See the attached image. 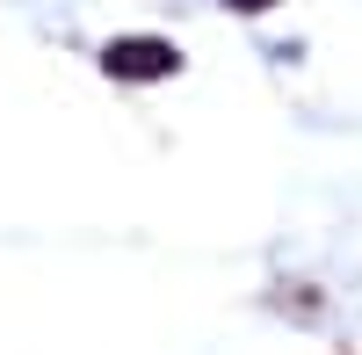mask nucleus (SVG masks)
Masks as SVG:
<instances>
[{"label":"nucleus","mask_w":362,"mask_h":355,"mask_svg":"<svg viewBox=\"0 0 362 355\" xmlns=\"http://www.w3.org/2000/svg\"><path fill=\"white\" fill-rule=\"evenodd\" d=\"M102 73L109 80H167V73H181V51L167 37H116V44H102Z\"/></svg>","instance_id":"1"},{"label":"nucleus","mask_w":362,"mask_h":355,"mask_svg":"<svg viewBox=\"0 0 362 355\" xmlns=\"http://www.w3.org/2000/svg\"><path fill=\"white\" fill-rule=\"evenodd\" d=\"M225 8H239V15H261V8H276V0H225Z\"/></svg>","instance_id":"2"}]
</instances>
